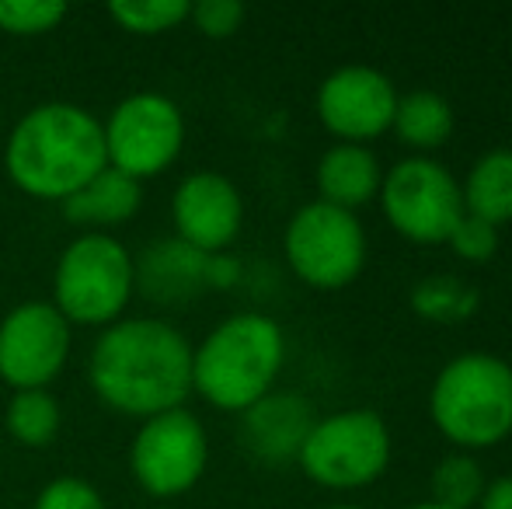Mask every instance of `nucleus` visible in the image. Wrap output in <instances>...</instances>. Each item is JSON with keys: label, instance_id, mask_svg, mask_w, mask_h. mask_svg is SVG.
<instances>
[{"label": "nucleus", "instance_id": "obj_17", "mask_svg": "<svg viewBox=\"0 0 512 509\" xmlns=\"http://www.w3.org/2000/svg\"><path fill=\"white\" fill-rule=\"evenodd\" d=\"M464 210L481 217L485 224L502 227L512 220V150L495 147L481 154L467 171V182L460 189Z\"/></svg>", "mask_w": 512, "mask_h": 509}, {"label": "nucleus", "instance_id": "obj_18", "mask_svg": "<svg viewBox=\"0 0 512 509\" xmlns=\"http://www.w3.org/2000/svg\"><path fill=\"white\" fill-rule=\"evenodd\" d=\"M394 133L405 147L415 150H436L453 136V105L446 102L439 91H408L398 95V109H394Z\"/></svg>", "mask_w": 512, "mask_h": 509}, {"label": "nucleus", "instance_id": "obj_13", "mask_svg": "<svg viewBox=\"0 0 512 509\" xmlns=\"http://www.w3.org/2000/svg\"><path fill=\"white\" fill-rule=\"evenodd\" d=\"M241 192L234 182L213 171L189 175L175 192V224L182 234V245L196 248L203 255H213L227 248L241 231Z\"/></svg>", "mask_w": 512, "mask_h": 509}, {"label": "nucleus", "instance_id": "obj_4", "mask_svg": "<svg viewBox=\"0 0 512 509\" xmlns=\"http://www.w3.org/2000/svg\"><path fill=\"white\" fill-rule=\"evenodd\" d=\"M429 412L457 447H495L512 433V367L492 353L453 356L436 374Z\"/></svg>", "mask_w": 512, "mask_h": 509}, {"label": "nucleus", "instance_id": "obj_3", "mask_svg": "<svg viewBox=\"0 0 512 509\" xmlns=\"http://www.w3.org/2000/svg\"><path fill=\"white\" fill-rule=\"evenodd\" d=\"M283 328L265 314H234L192 353V387L216 408L248 412L283 370Z\"/></svg>", "mask_w": 512, "mask_h": 509}, {"label": "nucleus", "instance_id": "obj_7", "mask_svg": "<svg viewBox=\"0 0 512 509\" xmlns=\"http://www.w3.org/2000/svg\"><path fill=\"white\" fill-rule=\"evenodd\" d=\"M286 258L293 272L317 290H342L366 265V231L352 210L307 203L286 227Z\"/></svg>", "mask_w": 512, "mask_h": 509}, {"label": "nucleus", "instance_id": "obj_1", "mask_svg": "<svg viewBox=\"0 0 512 509\" xmlns=\"http://www.w3.org/2000/svg\"><path fill=\"white\" fill-rule=\"evenodd\" d=\"M91 384L119 412L154 419L192 391V349L164 321H122L95 342Z\"/></svg>", "mask_w": 512, "mask_h": 509}, {"label": "nucleus", "instance_id": "obj_21", "mask_svg": "<svg viewBox=\"0 0 512 509\" xmlns=\"http://www.w3.org/2000/svg\"><path fill=\"white\" fill-rule=\"evenodd\" d=\"M7 429L25 447H46L60 429V405L46 391H18L7 405Z\"/></svg>", "mask_w": 512, "mask_h": 509}, {"label": "nucleus", "instance_id": "obj_10", "mask_svg": "<svg viewBox=\"0 0 512 509\" xmlns=\"http://www.w3.org/2000/svg\"><path fill=\"white\" fill-rule=\"evenodd\" d=\"M206 433L196 415L171 408L140 426L133 440V475L150 496H178L192 489L206 468Z\"/></svg>", "mask_w": 512, "mask_h": 509}, {"label": "nucleus", "instance_id": "obj_14", "mask_svg": "<svg viewBox=\"0 0 512 509\" xmlns=\"http://www.w3.org/2000/svg\"><path fill=\"white\" fill-rule=\"evenodd\" d=\"M317 415L300 394H265L262 401L244 412V443L255 457L269 464H283L300 457L307 433L314 429Z\"/></svg>", "mask_w": 512, "mask_h": 509}, {"label": "nucleus", "instance_id": "obj_24", "mask_svg": "<svg viewBox=\"0 0 512 509\" xmlns=\"http://www.w3.org/2000/svg\"><path fill=\"white\" fill-rule=\"evenodd\" d=\"M446 241H450V248L464 262H488V258L499 252V227L485 224L481 217H471L464 210V217L457 220V227H453Z\"/></svg>", "mask_w": 512, "mask_h": 509}, {"label": "nucleus", "instance_id": "obj_28", "mask_svg": "<svg viewBox=\"0 0 512 509\" xmlns=\"http://www.w3.org/2000/svg\"><path fill=\"white\" fill-rule=\"evenodd\" d=\"M408 509H443V506H436V503H418V506H408Z\"/></svg>", "mask_w": 512, "mask_h": 509}, {"label": "nucleus", "instance_id": "obj_27", "mask_svg": "<svg viewBox=\"0 0 512 509\" xmlns=\"http://www.w3.org/2000/svg\"><path fill=\"white\" fill-rule=\"evenodd\" d=\"M478 509H512V475H502L485 485Z\"/></svg>", "mask_w": 512, "mask_h": 509}, {"label": "nucleus", "instance_id": "obj_5", "mask_svg": "<svg viewBox=\"0 0 512 509\" xmlns=\"http://www.w3.org/2000/svg\"><path fill=\"white\" fill-rule=\"evenodd\" d=\"M391 429L373 408H345L314 422L300 447V468L324 489H363L391 464Z\"/></svg>", "mask_w": 512, "mask_h": 509}, {"label": "nucleus", "instance_id": "obj_20", "mask_svg": "<svg viewBox=\"0 0 512 509\" xmlns=\"http://www.w3.org/2000/svg\"><path fill=\"white\" fill-rule=\"evenodd\" d=\"M485 471L467 450L446 454L432 468V503L443 509H471L485 496Z\"/></svg>", "mask_w": 512, "mask_h": 509}, {"label": "nucleus", "instance_id": "obj_12", "mask_svg": "<svg viewBox=\"0 0 512 509\" xmlns=\"http://www.w3.org/2000/svg\"><path fill=\"white\" fill-rule=\"evenodd\" d=\"M398 91L387 74L366 63H349L317 88V116L345 143L373 140L394 123Z\"/></svg>", "mask_w": 512, "mask_h": 509}, {"label": "nucleus", "instance_id": "obj_15", "mask_svg": "<svg viewBox=\"0 0 512 509\" xmlns=\"http://www.w3.org/2000/svg\"><path fill=\"white\" fill-rule=\"evenodd\" d=\"M380 161L370 147L363 143H335L331 150H324V157L317 161V189H321V203L342 206L352 210L370 203L380 192Z\"/></svg>", "mask_w": 512, "mask_h": 509}, {"label": "nucleus", "instance_id": "obj_6", "mask_svg": "<svg viewBox=\"0 0 512 509\" xmlns=\"http://www.w3.org/2000/svg\"><path fill=\"white\" fill-rule=\"evenodd\" d=\"M133 262L108 234H84L56 265V311L81 325H105L126 307Z\"/></svg>", "mask_w": 512, "mask_h": 509}, {"label": "nucleus", "instance_id": "obj_29", "mask_svg": "<svg viewBox=\"0 0 512 509\" xmlns=\"http://www.w3.org/2000/svg\"><path fill=\"white\" fill-rule=\"evenodd\" d=\"M328 509H366V506H328Z\"/></svg>", "mask_w": 512, "mask_h": 509}, {"label": "nucleus", "instance_id": "obj_19", "mask_svg": "<svg viewBox=\"0 0 512 509\" xmlns=\"http://www.w3.org/2000/svg\"><path fill=\"white\" fill-rule=\"evenodd\" d=\"M411 311L418 318L429 321H464L478 311V290L471 283H464L453 272H443V276H425L415 283L411 290Z\"/></svg>", "mask_w": 512, "mask_h": 509}, {"label": "nucleus", "instance_id": "obj_23", "mask_svg": "<svg viewBox=\"0 0 512 509\" xmlns=\"http://www.w3.org/2000/svg\"><path fill=\"white\" fill-rule=\"evenodd\" d=\"M67 4L60 0H0V28L11 35H39L60 25Z\"/></svg>", "mask_w": 512, "mask_h": 509}, {"label": "nucleus", "instance_id": "obj_25", "mask_svg": "<svg viewBox=\"0 0 512 509\" xmlns=\"http://www.w3.org/2000/svg\"><path fill=\"white\" fill-rule=\"evenodd\" d=\"M189 18L209 39H227V35H234L241 28L244 4H237V0H199L189 11Z\"/></svg>", "mask_w": 512, "mask_h": 509}, {"label": "nucleus", "instance_id": "obj_16", "mask_svg": "<svg viewBox=\"0 0 512 509\" xmlns=\"http://www.w3.org/2000/svg\"><path fill=\"white\" fill-rule=\"evenodd\" d=\"M140 210V182L122 171H115L112 164L95 175L81 192H74L70 199H63V213L70 224L77 227H115L126 224Z\"/></svg>", "mask_w": 512, "mask_h": 509}, {"label": "nucleus", "instance_id": "obj_2", "mask_svg": "<svg viewBox=\"0 0 512 509\" xmlns=\"http://www.w3.org/2000/svg\"><path fill=\"white\" fill-rule=\"evenodd\" d=\"M4 161L28 196L70 199L108 168L105 129L77 105H42L14 126Z\"/></svg>", "mask_w": 512, "mask_h": 509}, {"label": "nucleus", "instance_id": "obj_9", "mask_svg": "<svg viewBox=\"0 0 512 509\" xmlns=\"http://www.w3.org/2000/svg\"><path fill=\"white\" fill-rule=\"evenodd\" d=\"M185 140V123L175 102L161 95H133L112 112L105 126L108 164L129 178L161 175L178 157Z\"/></svg>", "mask_w": 512, "mask_h": 509}, {"label": "nucleus", "instance_id": "obj_26", "mask_svg": "<svg viewBox=\"0 0 512 509\" xmlns=\"http://www.w3.org/2000/svg\"><path fill=\"white\" fill-rule=\"evenodd\" d=\"M35 509H105V503L81 478H56L42 489Z\"/></svg>", "mask_w": 512, "mask_h": 509}, {"label": "nucleus", "instance_id": "obj_22", "mask_svg": "<svg viewBox=\"0 0 512 509\" xmlns=\"http://www.w3.org/2000/svg\"><path fill=\"white\" fill-rule=\"evenodd\" d=\"M189 0H115L108 14L133 35H157L189 18Z\"/></svg>", "mask_w": 512, "mask_h": 509}, {"label": "nucleus", "instance_id": "obj_11", "mask_svg": "<svg viewBox=\"0 0 512 509\" xmlns=\"http://www.w3.org/2000/svg\"><path fill=\"white\" fill-rule=\"evenodd\" d=\"M70 353L67 318L56 304H21L0 325V377L18 391H42Z\"/></svg>", "mask_w": 512, "mask_h": 509}, {"label": "nucleus", "instance_id": "obj_8", "mask_svg": "<svg viewBox=\"0 0 512 509\" xmlns=\"http://www.w3.org/2000/svg\"><path fill=\"white\" fill-rule=\"evenodd\" d=\"M380 203L398 234L418 245L446 241L464 217L460 182L432 157H405L380 182Z\"/></svg>", "mask_w": 512, "mask_h": 509}]
</instances>
